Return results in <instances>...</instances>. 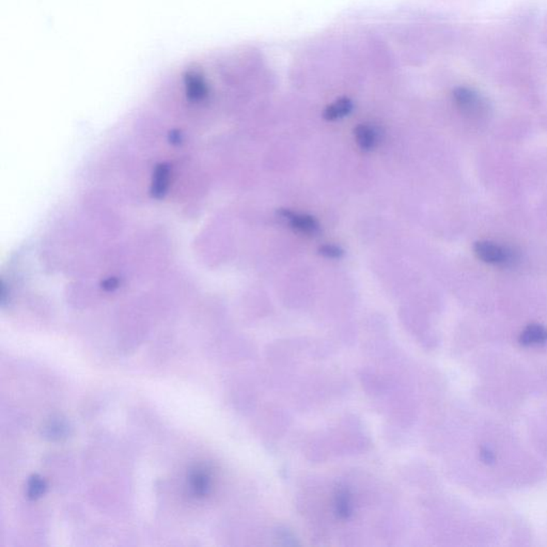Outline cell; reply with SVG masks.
I'll return each mask as SVG.
<instances>
[{"label":"cell","mask_w":547,"mask_h":547,"mask_svg":"<svg viewBox=\"0 0 547 547\" xmlns=\"http://www.w3.org/2000/svg\"><path fill=\"white\" fill-rule=\"evenodd\" d=\"M453 102L461 113L473 118H481L488 111L485 99L474 89L457 87L453 92Z\"/></svg>","instance_id":"6da1fadb"},{"label":"cell","mask_w":547,"mask_h":547,"mask_svg":"<svg viewBox=\"0 0 547 547\" xmlns=\"http://www.w3.org/2000/svg\"><path fill=\"white\" fill-rule=\"evenodd\" d=\"M476 256L478 259L492 265L508 267L516 262L518 256L516 253L509 247L500 246L496 243L488 241H480L474 246Z\"/></svg>","instance_id":"7a4b0ae2"},{"label":"cell","mask_w":547,"mask_h":547,"mask_svg":"<svg viewBox=\"0 0 547 547\" xmlns=\"http://www.w3.org/2000/svg\"><path fill=\"white\" fill-rule=\"evenodd\" d=\"M278 214L283 220L289 222L292 228L304 234L315 236L320 231L319 222L311 215L299 214L287 208H281L278 211Z\"/></svg>","instance_id":"3957f363"},{"label":"cell","mask_w":547,"mask_h":547,"mask_svg":"<svg viewBox=\"0 0 547 547\" xmlns=\"http://www.w3.org/2000/svg\"><path fill=\"white\" fill-rule=\"evenodd\" d=\"M188 488L194 497L204 498L212 491V477L206 468L194 467L188 475Z\"/></svg>","instance_id":"277c9868"},{"label":"cell","mask_w":547,"mask_h":547,"mask_svg":"<svg viewBox=\"0 0 547 547\" xmlns=\"http://www.w3.org/2000/svg\"><path fill=\"white\" fill-rule=\"evenodd\" d=\"M520 343L525 346H543L547 343V328L538 324L527 326L520 334Z\"/></svg>","instance_id":"5b68a950"},{"label":"cell","mask_w":547,"mask_h":547,"mask_svg":"<svg viewBox=\"0 0 547 547\" xmlns=\"http://www.w3.org/2000/svg\"><path fill=\"white\" fill-rule=\"evenodd\" d=\"M353 108V102L348 97H341L326 107L323 117L327 121L338 120V119L344 118L346 115H350Z\"/></svg>","instance_id":"8992f818"},{"label":"cell","mask_w":547,"mask_h":547,"mask_svg":"<svg viewBox=\"0 0 547 547\" xmlns=\"http://www.w3.org/2000/svg\"><path fill=\"white\" fill-rule=\"evenodd\" d=\"M356 143L364 151L374 149L378 143V134L374 127L369 125H360L354 129Z\"/></svg>","instance_id":"52a82bcc"},{"label":"cell","mask_w":547,"mask_h":547,"mask_svg":"<svg viewBox=\"0 0 547 547\" xmlns=\"http://www.w3.org/2000/svg\"><path fill=\"white\" fill-rule=\"evenodd\" d=\"M335 512L341 520H348L353 513V502L348 488H337L335 493Z\"/></svg>","instance_id":"ba28073f"},{"label":"cell","mask_w":547,"mask_h":547,"mask_svg":"<svg viewBox=\"0 0 547 547\" xmlns=\"http://www.w3.org/2000/svg\"><path fill=\"white\" fill-rule=\"evenodd\" d=\"M46 491V482L40 476H32L28 481L27 496L30 499H38L42 497Z\"/></svg>","instance_id":"9c48e42d"},{"label":"cell","mask_w":547,"mask_h":547,"mask_svg":"<svg viewBox=\"0 0 547 547\" xmlns=\"http://www.w3.org/2000/svg\"><path fill=\"white\" fill-rule=\"evenodd\" d=\"M168 186V170L167 168L163 167L159 168L157 172H156V179L154 182V192L156 194H163L165 192L166 187Z\"/></svg>","instance_id":"30bf717a"},{"label":"cell","mask_w":547,"mask_h":547,"mask_svg":"<svg viewBox=\"0 0 547 547\" xmlns=\"http://www.w3.org/2000/svg\"><path fill=\"white\" fill-rule=\"evenodd\" d=\"M319 253L328 259H340L344 255V250L340 246L334 244H324L320 246Z\"/></svg>","instance_id":"8fae6325"},{"label":"cell","mask_w":547,"mask_h":547,"mask_svg":"<svg viewBox=\"0 0 547 547\" xmlns=\"http://www.w3.org/2000/svg\"><path fill=\"white\" fill-rule=\"evenodd\" d=\"M480 457H481V461L485 464H493L495 461V455L488 448H482L480 451Z\"/></svg>","instance_id":"7c38bea8"}]
</instances>
